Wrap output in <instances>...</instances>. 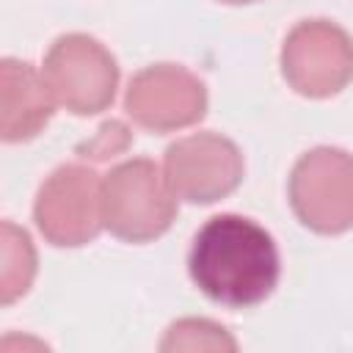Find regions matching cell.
<instances>
[{
	"mask_svg": "<svg viewBox=\"0 0 353 353\" xmlns=\"http://www.w3.org/2000/svg\"><path fill=\"white\" fill-rule=\"evenodd\" d=\"M190 281L212 303L251 309L279 287L281 259L273 234L237 212L212 215L199 226L188 251Z\"/></svg>",
	"mask_w": 353,
	"mask_h": 353,
	"instance_id": "6da1fadb",
	"label": "cell"
},
{
	"mask_svg": "<svg viewBox=\"0 0 353 353\" xmlns=\"http://www.w3.org/2000/svg\"><path fill=\"white\" fill-rule=\"evenodd\" d=\"M176 196L163 168L149 157H132L102 176L105 229L124 243H152L176 218Z\"/></svg>",
	"mask_w": 353,
	"mask_h": 353,
	"instance_id": "7a4b0ae2",
	"label": "cell"
},
{
	"mask_svg": "<svg viewBox=\"0 0 353 353\" xmlns=\"http://www.w3.org/2000/svg\"><path fill=\"white\" fill-rule=\"evenodd\" d=\"M287 199L314 234H345L353 229V154L339 146L303 152L287 179Z\"/></svg>",
	"mask_w": 353,
	"mask_h": 353,
	"instance_id": "3957f363",
	"label": "cell"
},
{
	"mask_svg": "<svg viewBox=\"0 0 353 353\" xmlns=\"http://www.w3.org/2000/svg\"><path fill=\"white\" fill-rule=\"evenodd\" d=\"M41 77L55 105L74 116H97L116 99L119 63L99 39L88 33H63L44 52Z\"/></svg>",
	"mask_w": 353,
	"mask_h": 353,
	"instance_id": "277c9868",
	"label": "cell"
},
{
	"mask_svg": "<svg viewBox=\"0 0 353 353\" xmlns=\"http://www.w3.org/2000/svg\"><path fill=\"white\" fill-rule=\"evenodd\" d=\"M284 83L306 99H328L353 83V39L331 19H301L281 41Z\"/></svg>",
	"mask_w": 353,
	"mask_h": 353,
	"instance_id": "5b68a950",
	"label": "cell"
},
{
	"mask_svg": "<svg viewBox=\"0 0 353 353\" xmlns=\"http://www.w3.org/2000/svg\"><path fill=\"white\" fill-rule=\"evenodd\" d=\"M33 221L41 237L55 248H80L99 237L102 221V176L83 163L58 165L33 201Z\"/></svg>",
	"mask_w": 353,
	"mask_h": 353,
	"instance_id": "8992f818",
	"label": "cell"
},
{
	"mask_svg": "<svg viewBox=\"0 0 353 353\" xmlns=\"http://www.w3.org/2000/svg\"><path fill=\"white\" fill-rule=\"evenodd\" d=\"M163 174L176 199L188 204H215L240 188L245 160L232 138L204 130L176 138L165 149Z\"/></svg>",
	"mask_w": 353,
	"mask_h": 353,
	"instance_id": "52a82bcc",
	"label": "cell"
},
{
	"mask_svg": "<svg viewBox=\"0 0 353 353\" xmlns=\"http://www.w3.org/2000/svg\"><path fill=\"white\" fill-rule=\"evenodd\" d=\"M207 85L179 63H152L130 77L124 110L141 130L165 135L188 130L207 116Z\"/></svg>",
	"mask_w": 353,
	"mask_h": 353,
	"instance_id": "ba28073f",
	"label": "cell"
},
{
	"mask_svg": "<svg viewBox=\"0 0 353 353\" xmlns=\"http://www.w3.org/2000/svg\"><path fill=\"white\" fill-rule=\"evenodd\" d=\"M55 99L41 72L19 58H3L0 63V138L6 143H22L36 138L52 119Z\"/></svg>",
	"mask_w": 353,
	"mask_h": 353,
	"instance_id": "9c48e42d",
	"label": "cell"
},
{
	"mask_svg": "<svg viewBox=\"0 0 353 353\" xmlns=\"http://www.w3.org/2000/svg\"><path fill=\"white\" fill-rule=\"evenodd\" d=\"M39 270L36 245L25 229L14 221H3L0 226V301L11 306L33 287Z\"/></svg>",
	"mask_w": 353,
	"mask_h": 353,
	"instance_id": "30bf717a",
	"label": "cell"
},
{
	"mask_svg": "<svg viewBox=\"0 0 353 353\" xmlns=\"http://www.w3.org/2000/svg\"><path fill=\"white\" fill-rule=\"evenodd\" d=\"M163 353H196V350H212V353H234L237 339L215 320L207 317H179L174 320L163 339Z\"/></svg>",
	"mask_w": 353,
	"mask_h": 353,
	"instance_id": "8fae6325",
	"label": "cell"
},
{
	"mask_svg": "<svg viewBox=\"0 0 353 353\" xmlns=\"http://www.w3.org/2000/svg\"><path fill=\"white\" fill-rule=\"evenodd\" d=\"M223 6H251V3H259V0H218Z\"/></svg>",
	"mask_w": 353,
	"mask_h": 353,
	"instance_id": "7c38bea8",
	"label": "cell"
}]
</instances>
